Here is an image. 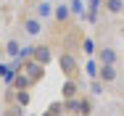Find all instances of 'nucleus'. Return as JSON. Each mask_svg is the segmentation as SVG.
<instances>
[{"label": "nucleus", "instance_id": "9", "mask_svg": "<svg viewBox=\"0 0 124 116\" xmlns=\"http://www.w3.org/2000/svg\"><path fill=\"white\" fill-rule=\"evenodd\" d=\"M8 87H13V90H32L34 82H32V77H29L26 71H16V74H13V82H11Z\"/></svg>", "mask_w": 124, "mask_h": 116}, {"label": "nucleus", "instance_id": "3", "mask_svg": "<svg viewBox=\"0 0 124 116\" xmlns=\"http://www.w3.org/2000/svg\"><path fill=\"white\" fill-rule=\"evenodd\" d=\"M32 58L37 61V63H42V66H50L53 63V47H50V42H37L34 45V50H32Z\"/></svg>", "mask_w": 124, "mask_h": 116}, {"label": "nucleus", "instance_id": "1", "mask_svg": "<svg viewBox=\"0 0 124 116\" xmlns=\"http://www.w3.org/2000/svg\"><path fill=\"white\" fill-rule=\"evenodd\" d=\"M58 66H61V71H63V77L79 79V58H77V53L61 50V53H58Z\"/></svg>", "mask_w": 124, "mask_h": 116}, {"label": "nucleus", "instance_id": "20", "mask_svg": "<svg viewBox=\"0 0 124 116\" xmlns=\"http://www.w3.org/2000/svg\"><path fill=\"white\" fill-rule=\"evenodd\" d=\"M5 116H24V106H19V103H8Z\"/></svg>", "mask_w": 124, "mask_h": 116}, {"label": "nucleus", "instance_id": "12", "mask_svg": "<svg viewBox=\"0 0 124 116\" xmlns=\"http://www.w3.org/2000/svg\"><path fill=\"white\" fill-rule=\"evenodd\" d=\"M103 11L111 16H122L124 13V0H103Z\"/></svg>", "mask_w": 124, "mask_h": 116}, {"label": "nucleus", "instance_id": "7", "mask_svg": "<svg viewBox=\"0 0 124 116\" xmlns=\"http://www.w3.org/2000/svg\"><path fill=\"white\" fill-rule=\"evenodd\" d=\"M21 71H26V74L32 77V82H34V85H37V82H42V77H45V66H42V63H37L34 58H26Z\"/></svg>", "mask_w": 124, "mask_h": 116}, {"label": "nucleus", "instance_id": "8", "mask_svg": "<svg viewBox=\"0 0 124 116\" xmlns=\"http://www.w3.org/2000/svg\"><path fill=\"white\" fill-rule=\"evenodd\" d=\"M98 79H100V82H106V85H114V82L119 79V69H116V63H100V66H98Z\"/></svg>", "mask_w": 124, "mask_h": 116}, {"label": "nucleus", "instance_id": "11", "mask_svg": "<svg viewBox=\"0 0 124 116\" xmlns=\"http://www.w3.org/2000/svg\"><path fill=\"white\" fill-rule=\"evenodd\" d=\"M87 3V13H85V19L90 24H95L98 21V13H100V8H103V0H85Z\"/></svg>", "mask_w": 124, "mask_h": 116}, {"label": "nucleus", "instance_id": "16", "mask_svg": "<svg viewBox=\"0 0 124 116\" xmlns=\"http://www.w3.org/2000/svg\"><path fill=\"white\" fill-rule=\"evenodd\" d=\"M19 53H21V42H19L16 37H11V40L5 42V55H11V58H16Z\"/></svg>", "mask_w": 124, "mask_h": 116}, {"label": "nucleus", "instance_id": "22", "mask_svg": "<svg viewBox=\"0 0 124 116\" xmlns=\"http://www.w3.org/2000/svg\"><path fill=\"white\" fill-rule=\"evenodd\" d=\"M26 3H37V0H26Z\"/></svg>", "mask_w": 124, "mask_h": 116}, {"label": "nucleus", "instance_id": "17", "mask_svg": "<svg viewBox=\"0 0 124 116\" xmlns=\"http://www.w3.org/2000/svg\"><path fill=\"white\" fill-rule=\"evenodd\" d=\"M95 50H98L95 40H93V37H85V42H82V53H85L87 58H93V55H95Z\"/></svg>", "mask_w": 124, "mask_h": 116}, {"label": "nucleus", "instance_id": "4", "mask_svg": "<svg viewBox=\"0 0 124 116\" xmlns=\"http://www.w3.org/2000/svg\"><path fill=\"white\" fill-rule=\"evenodd\" d=\"M21 29H24L29 37H37L40 32H42V19L37 16V13H26V16H21Z\"/></svg>", "mask_w": 124, "mask_h": 116}, {"label": "nucleus", "instance_id": "23", "mask_svg": "<svg viewBox=\"0 0 124 116\" xmlns=\"http://www.w3.org/2000/svg\"><path fill=\"white\" fill-rule=\"evenodd\" d=\"M122 37H124V26H122Z\"/></svg>", "mask_w": 124, "mask_h": 116}, {"label": "nucleus", "instance_id": "14", "mask_svg": "<svg viewBox=\"0 0 124 116\" xmlns=\"http://www.w3.org/2000/svg\"><path fill=\"white\" fill-rule=\"evenodd\" d=\"M95 111V100L90 95H79V116H90Z\"/></svg>", "mask_w": 124, "mask_h": 116}, {"label": "nucleus", "instance_id": "5", "mask_svg": "<svg viewBox=\"0 0 124 116\" xmlns=\"http://www.w3.org/2000/svg\"><path fill=\"white\" fill-rule=\"evenodd\" d=\"M82 42H85V34H82V29H71L69 34H63V50H69V53H77V50H82Z\"/></svg>", "mask_w": 124, "mask_h": 116}, {"label": "nucleus", "instance_id": "19", "mask_svg": "<svg viewBox=\"0 0 124 116\" xmlns=\"http://www.w3.org/2000/svg\"><path fill=\"white\" fill-rule=\"evenodd\" d=\"M98 66H100V63H98V58H95V55L85 63V71H87V77H90V79H95V77H98Z\"/></svg>", "mask_w": 124, "mask_h": 116}, {"label": "nucleus", "instance_id": "10", "mask_svg": "<svg viewBox=\"0 0 124 116\" xmlns=\"http://www.w3.org/2000/svg\"><path fill=\"white\" fill-rule=\"evenodd\" d=\"M61 95H63V100L82 95V93H79V79H71V77H66V82H63V87H61Z\"/></svg>", "mask_w": 124, "mask_h": 116}, {"label": "nucleus", "instance_id": "6", "mask_svg": "<svg viewBox=\"0 0 124 116\" xmlns=\"http://www.w3.org/2000/svg\"><path fill=\"white\" fill-rule=\"evenodd\" d=\"M95 58H98V63H119L122 55L116 53V47H111V45H98Z\"/></svg>", "mask_w": 124, "mask_h": 116}, {"label": "nucleus", "instance_id": "15", "mask_svg": "<svg viewBox=\"0 0 124 116\" xmlns=\"http://www.w3.org/2000/svg\"><path fill=\"white\" fill-rule=\"evenodd\" d=\"M69 8H71L74 19H85V13H87V3L85 0H69Z\"/></svg>", "mask_w": 124, "mask_h": 116}, {"label": "nucleus", "instance_id": "24", "mask_svg": "<svg viewBox=\"0 0 124 116\" xmlns=\"http://www.w3.org/2000/svg\"><path fill=\"white\" fill-rule=\"evenodd\" d=\"M71 116H79V114H71Z\"/></svg>", "mask_w": 124, "mask_h": 116}, {"label": "nucleus", "instance_id": "2", "mask_svg": "<svg viewBox=\"0 0 124 116\" xmlns=\"http://www.w3.org/2000/svg\"><path fill=\"white\" fill-rule=\"evenodd\" d=\"M53 19H55V32L61 29H69L71 21H74V16H71V8H69V3H58L55 8H53Z\"/></svg>", "mask_w": 124, "mask_h": 116}, {"label": "nucleus", "instance_id": "13", "mask_svg": "<svg viewBox=\"0 0 124 116\" xmlns=\"http://www.w3.org/2000/svg\"><path fill=\"white\" fill-rule=\"evenodd\" d=\"M53 8H55V5H53L50 0H37V3H34V13H37L40 19H48V16H53Z\"/></svg>", "mask_w": 124, "mask_h": 116}, {"label": "nucleus", "instance_id": "21", "mask_svg": "<svg viewBox=\"0 0 124 116\" xmlns=\"http://www.w3.org/2000/svg\"><path fill=\"white\" fill-rule=\"evenodd\" d=\"M3 55H5V45H0V58H3Z\"/></svg>", "mask_w": 124, "mask_h": 116}, {"label": "nucleus", "instance_id": "18", "mask_svg": "<svg viewBox=\"0 0 124 116\" xmlns=\"http://www.w3.org/2000/svg\"><path fill=\"white\" fill-rule=\"evenodd\" d=\"M13 103H19V106H29L32 103V95H29V90H16V98H13Z\"/></svg>", "mask_w": 124, "mask_h": 116}]
</instances>
